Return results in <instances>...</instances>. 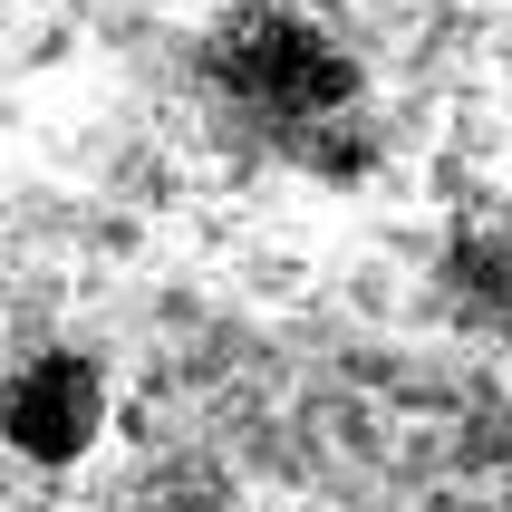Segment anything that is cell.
<instances>
[{"label": "cell", "instance_id": "cell-1", "mask_svg": "<svg viewBox=\"0 0 512 512\" xmlns=\"http://www.w3.org/2000/svg\"><path fill=\"white\" fill-rule=\"evenodd\" d=\"M107 435V377L78 348H39L0 377V445L39 474H68L78 455H97Z\"/></svg>", "mask_w": 512, "mask_h": 512}]
</instances>
